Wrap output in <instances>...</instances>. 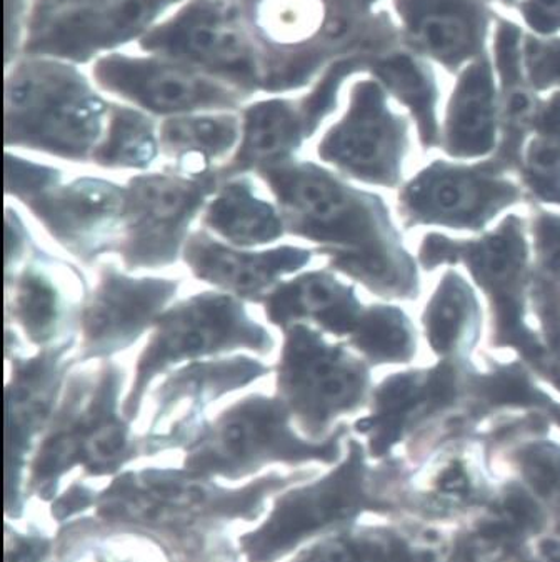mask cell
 <instances>
[{
	"label": "cell",
	"mask_w": 560,
	"mask_h": 562,
	"mask_svg": "<svg viewBox=\"0 0 560 562\" xmlns=\"http://www.w3.org/2000/svg\"><path fill=\"white\" fill-rule=\"evenodd\" d=\"M127 372L114 359L76 366L67 375L56 413L34 462V477L49 484L80 462L92 472L114 471L137 452L124 416Z\"/></svg>",
	"instance_id": "277c9868"
},
{
	"label": "cell",
	"mask_w": 560,
	"mask_h": 562,
	"mask_svg": "<svg viewBox=\"0 0 560 562\" xmlns=\"http://www.w3.org/2000/svg\"><path fill=\"white\" fill-rule=\"evenodd\" d=\"M312 259L314 250L292 244L239 249L222 243L204 227L191 234L182 252V262L194 279L253 304H262L280 282L304 271Z\"/></svg>",
	"instance_id": "2e32d148"
},
{
	"label": "cell",
	"mask_w": 560,
	"mask_h": 562,
	"mask_svg": "<svg viewBox=\"0 0 560 562\" xmlns=\"http://www.w3.org/2000/svg\"><path fill=\"white\" fill-rule=\"evenodd\" d=\"M299 562H360L352 548L343 541L325 542L312 549Z\"/></svg>",
	"instance_id": "1f68e13d"
},
{
	"label": "cell",
	"mask_w": 560,
	"mask_h": 562,
	"mask_svg": "<svg viewBox=\"0 0 560 562\" xmlns=\"http://www.w3.org/2000/svg\"><path fill=\"white\" fill-rule=\"evenodd\" d=\"M89 289L77 266L35 244L24 265L5 276V326L35 351L79 337L80 307Z\"/></svg>",
	"instance_id": "30bf717a"
},
{
	"label": "cell",
	"mask_w": 560,
	"mask_h": 562,
	"mask_svg": "<svg viewBox=\"0 0 560 562\" xmlns=\"http://www.w3.org/2000/svg\"><path fill=\"white\" fill-rule=\"evenodd\" d=\"M288 406L276 394L250 393L205 423L187 451L194 474L236 477L267 462L333 461L337 439L317 445L295 435Z\"/></svg>",
	"instance_id": "52a82bcc"
},
{
	"label": "cell",
	"mask_w": 560,
	"mask_h": 562,
	"mask_svg": "<svg viewBox=\"0 0 560 562\" xmlns=\"http://www.w3.org/2000/svg\"><path fill=\"white\" fill-rule=\"evenodd\" d=\"M153 53L177 57L225 77L244 91L264 89L256 47L227 0H194L173 21L144 37Z\"/></svg>",
	"instance_id": "4fadbf2b"
},
{
	"label": "cell",
	"mask_w": 560,
	"mask_h": 562,
	"mask_svg": "<svg viewBox=\"0 0 560 562\" xmlns=\"http://www.w3.org/2000/svg\"><path fill=\"white\" fill-rule=\"evenodd\" d=\"M202 227L239 249L272 246L288 236L279 205L262 198L249 176L221 182L202 212Z\"/></svg>",
	"instance_id": "7402d4cb"
},
{
	"label": "cell",
	"mask_w": 560,
	"mask_h": 562,
	"mask_svg": "<svg viewBox=\"0 0 560 562\" xmlns=\"http://www.w3.org/2000/svg\"><path fill=\"white\" fill-rule=\"evenodd\" d=\"M109 111L111 104L72 67L53 60L22 64L5 83V149L90 162L104 137Z\"/></svg>",
	"instance_id": "7a4b0ae2"
},
{
	"label": "cell",
	"mask_w": 560,
	"mask_h": 562,
	"mask_svg": "<svg viewBox=\"0 0 560 562\" xmlns=\"http://www.w3.org/2000/svg\"><path fill=\"white\" fill-rule=\"evenodd\" d=\"M219 169L189 175L166 166L125 184L121 236L114 256L127 272L163 271L182 261L192 223L217 192Z\"/></svg>",
	"instance_id": "8992f818"
},
{
	"label": "cell",
	"mask_w": 560,
	"mask_h": 562,
	"mask_svg": "<svg viewBox=\"0 0 560 562\" xmlns=\"http://www.w3.org/2000/svg\"><path fill=\"white\" fill-rule=\"evenodd\" d=\"M352 342L376 361H394L407 351L408 334L397 313L373 307L360 316Z\"/></svg>",
	"instance_id": "4316f807"
},
{
	"label": "cell",
	"mask_w": 560,
	"mask_h": 562,
	"mask_svg": "<svg viewBox=\"0 0 560 562\" xmlns=\"http://www.w3.org/2000/svg\"><path fill=\"white\" fill-rule=\"evenodd\" d=\"M354 469L356 462L350 461L317 486L294 491L280 501L267 525L244 539L250 561H273L305 536L349 513Z\"/></svg>",
	"instance_id": "ffe728a7"
},
{
	"label": "cell",
	"mask_w": 560,
	"mask_h": 562,
	"mask_svg": "<svg viewBox=\"0 0 560 562\" xmlns=\"http://www.w3.org/2000/svg\"><path fill=\"white\" fill-rule=\"evenodd\" d=\"M376 74L397 98L411 104L429 139L434 133L433 105L436 88L427 67L411 56H392L378 64Z\"/></svg>",
	"instance_id": "484cf974"
},
{
	"label": "cell",
	"mask_w": 560,
	"mask_h": 562,
	"mask_svg": "<svg viewBox=\"0 0 560 562\" xmlns=\"http://www.w3.org/2000/svg\"><path fill=\"white\" fill-rule=\"evenodd\" d=\"M35 244L37 243L32 239L21 212L18 207L5 204V276L12 274L24 265Z\"/></svg>",
	"instance_id": "f546056e"
},
{
	"label": "cell",
	"mask_w": 560,
	"mask_h": 562,
	"mask_svg": "<svg viewBox=\"0 0 560 562\" xmlns=\"http://www.w3.org/2000/svg\"><path fill=\"white\" fill-rule=\"evenodd\" d=\"M176 2L179 0H102L64 9L35 24L29 50L80 63L143 34Z\"/></svg>",
	"instance_id": "e0dca14e"
},
{
	"label": "cell",
	"mask_w": 560,
	"mask_h": 562,
	"mask_svg": "<svg viewBox=\"0 0 560 562\" xmlns=\"http://www.w3.org/2000/svg\"><path fill=\"white\" fill-rule=\"evenodd\" d=\"M495 83L491 59L482 54L457 80L447 114V139L459 156H479L494 144Z\"/></svg>",
	"instance_id": "cb8c5ba5"
},
{
	"label": "cell",
	"mask_w": 560,
	"mask_h": 562,
	"mask_svg": "<svg viewBox=\"0 0 560 562\" xmlns=\"http://www.w3.org/2000/svg\"><path fill=\"white\" fill-rule=\"evenodd\" d=\"M404 127L373 80L356 83L346 115L322 137L318 159L360 181L388 182L402 149Z\"/></svg>",
	"instance_id": "9a60e30c"
},
{
	"label": "cell",
	"mask_w": 560,
	"mask_h": 562,
	"mask_svg": "<svg viewBox=\"0 0 560 562\" xmlns=\"http://www.w3.org/2000/svg\"><path fill=\"white\" fill-rule=\"evenodd\" d=\"M240 136L243 119L234 114L176 115L160 124V153L172 169L202 175L228 162Z\"/></svg>",
	"instance_id": "603a6c76"
},
{
	"label": "cell",
	"mask_w": 560,
	"mask_h": 562,
	"mask_svg": "<svg viewBox=\"0 0 560 562\" xmlns=\"http://www.w3.org/2000/svg\"><path fill=\"white\" fill-rule=\"evenodd\" d=\"M160 153L159 128L137 109L111 105L108 127L90 162L108 170L147 172Z\"/></svg>",
	"instance_id": "d4e9b609"
},
{
	"label": "cell",
	"mask_w": 560,
	"mask_h": 562,
	"mask_svg": "<svg viewBox=\"0 0 560 562\" xmlns=\"http://www.w3.org/2000/svg\"><path fill=\"white\" fill-rule=\"evenodd\" d=\"M273 366L254 355H228L180 366L166 375L150 394L153 417L147 449L169 448L194 441L212 404L250 387L272 374Z\"/></svg>",
	"instance_id": "8fae6325"
},
{
	"label": "cell",
	"mask_w": 560,
	"mask_h": 562,
	"mask_svg": "<svg viewBox=\"0 0 560 562\" xmlns=\"http://www.w3.org/2000/svg\"><path fill=\"white\" fill-rule=\"evenodd\" d=\"M479 188L471 179L436 176V178L426 179L418 188H414L415 191L412 194L415 195V202H421L424 209H434L446 215H463L466 220H471L481 211L479 205L471 202V191Z\"/></svg>",
	"instance_id": "83f0119b"
},
{
	"label": "cell",
	"mask_w": 560,
	"mask_h": 562,
	"mask_svg": "<svg viewBox=\"0 0 560 562\" xmlns=\"http://www.w3.org/2000/svg\"><path fill=\"white\" fill-rule=\"evenodd\" d=\"M394 9L408 46L446 69H463L484 54V0H394Z\"/></svg>",
	"instance_id": "ac0fdd59"
},
{
	"label": "cell",
	"mask_w": 560,
	"mask_h": 562,
	"mask_svg": "<svg viewBox=\"0 0 560 562\" xmlns=\"http://www.w3.org/2000/svg\"><path fill=\"white\" fill-rule=\"evenodd\" d=\"M180 285V279L135 278L114 262L99 265L98 281L80 307L76 364L111 361L128 351L172 306Z\"/></svg>",
	"instance_id": "9c48e42d"
},
{
	"label": "cell",
	"mask_w": 560,
	"mask_h": 562,
	"mask_svg": "<svg viewBox=\"0 0 560 562\" xmlns=\"http://www.w3.org/2000/svg\"><path fill=\"white\" fill-rule=\"evenodd\" d=\"M260 306L280 333L294 324H315L334 336H352L362 316L352 289L322 269L280 282Z\"/></svg>",
	"instance_id": "44dd1931"
},
{
	"label": "cell",
	"mask_w": 560,
	"mask_h": 562,
	"mask_svg": "<svg viewBox=\"0 0 560 562\" xmlns=\"http://www.w3.org/2000/svg\"><path fill=\"white\" fill-rule=\"evenodd\" d=\"M501 2H504V4H512V2H514V0H501Z\"/></svg>",
	"instance_id": "d590c367"
},
{
	"label": "cell",
	"mask_w": 560,
	"mask_h": 562,
	"mask_svg": "<svg viewBox=\"0 0 560 562\" xmlns=\"http://www.w3.org/2000/svg\"><path fill=\"white\" fill-rule=\"evenodd\" d=\"M277 340L247 311L246 302L221 291H204L173 302L150 330L146 348L138 355L122 411L135 420L159 375L202 359L239 355L267 358Z\"/></svg>",
	"instance_id": "3957f363"
},
{
	"label": "cell",
	"mask_w": 560,
	"mask_h": 562,
	"mask_svg": "<svg viewBox=\"0 0 560 562\" xmlns=\"http://www.w3.org/2000/svg\"><path fill=\"white\" fill-rule=\"evenodd\" d=\"M77 346L79 337H72L53 348L37 349L27 355L21 334L12 327H5L9 481L19 477L32 442L49 427L67 375L77 366Z\"/></svg>",
	"instance_id": "7c38bea8"
},
{
	"label": "cell",
	"mask_w": 560,
	"mask_h": 562,
	"mask_svg": "<svg viewBox=\"0 0 560 562\" xmlns=\"http://www.w3.org/2000/svg\"><path fill=\"white\" fill-rule=\"evenodd\" d=\"M282 334L273 394L288 406L301 432L311 439L324 438L337 417L359 406L366 371L311 324H294Z\"/></svg>",
	"instance_id": "ba28073f"
},
{
	"label": "cell",
	"mask_w": 560,
	"mask_h": 562,
	"mask_svg": "<svg viewBox=\"0 0 560 562\" xmlns=\"http://www.w3.org/2000/svg\"><path fill=\"white\" fill-rule=\"evenodd\" d=\"M99 86L154 115L232 111L246 92L227 88L180 63L108 56L93 66Z\"/></svg>",
	"instance_id": "5bb4252c"
},
{
	"label": "cell",
	"mask_w": 560,
	"mask_h": 562,
	"mask_svg": "<svg viewBox=\"0 0 560 562\" xmlns=\"http://www.w3.org/2000/svg\"><path fill=\"white\" fill-rule=\"evenodd\" d=\"M519 12L534 34L549 37L560 32V0H520Z\"/></svg>",
	"instance_id": "4dcf8cb0"
},
{
	"label": "cell",
	"mask_w": 560,
	"mask_h": 562,
	"mask_svg": "<svg viewBox=\"0 0 560 562\" xmlns=\"http://www.w3.org/2000/svg\"><path fill=\"white\" fill-rule=\"evenodd\" d=\"M93 2H102V0H38V4L42 5V15L49 14L54 8L60 9L66 5L77 8V5L93 4Z\"/></svg>",
	"instance_id": "836d02e7"
},
{
	"label": "cell",
	"mask_w": 560,
	"mask_h": 562,
	"mask_svg": "<svg viewBox=\"0 0 560 562\" xmlns=\"http://www.w3.org/2000/svg\"><path fill=\"white\" fill-rule=\"evenodd\" d=\"M436 306L429 313L430 342L437 351L450 349L459 336L463 319V294L459 285L446 284L436 299Z\"/></svg>",
	"instance_id": "f1b7e54d"
},
{
	"label": "cell",
	"mask_w": 560,
	"mask_h": 562,
	"mask_svg": "<svg viewBox=\"0 0 560 562\" xmlns=\"http://www.w3.org/2000/svg\"><path fill=\"white\" fill-rule=\"evenodd\" d=\"M19 5V0H8V8H11L9 9L8 11V15L11 14V11H18V8Z\"/></svg>",
	"instance_id": "e575fe53"
},
{
	"label": "cell",
	"mask_w": 560,
	"mask_h": 562,
	"mask_svg": "<svg viewBox=\"0 0 560 562\" xmlns=\"http://www.w3.org/2000/svg\"><path fill=\"white\" fill-rule=\"evenodd\" d=\"M284 217L288 236L315 244L334 268L367 284L389 285L392 266L378 205L311 160L257 172Z\"/></svg>",
	"instance_id": "6da1fadb"
},
{
	"label": "cell",
	"mask_w": 560,
	"mask_h": 562,
	"mask_svg": "<svg viewBox=\"0 0 560 562\" xmlns=\"http://www.w3.org/2000/svg\"><path fill=\"white\" fill-rule=\"evenodd\" d=\"M530 159L540 169H550L560 162V146L556 140H544L536 144L530 153Z\"/></svg>",
	"instance_id": "d6a6232c"
},
{
	"label": "cell",
	"mask_w": 560,
	"mask_h": 562,
	"mask_svg": "<svg viewBox=\"0 0 560 562\" xmlns=\"http://www.w3.org/2000/svg\"><path fill=\"white\" fill-rule=\"evenodd\" d=\"M5 195L24 205L67 256L92 268L114 254L121 236L125 186L101 176L64 179V172L5 153Z\"/></svg>",
	"instance_id": "5b68a950"
},
{
	"label": "cell",
	"mask_w": 560,
	"mask_h": 562,
	"mask_svg": "<svg viewBox=\"0 0 560 562\" xmlns=\"http://www.w3.org/2000/svg\"><path fill=\"white\" fill-rule=\"evenodd\" d=\"M321 122L309 98L256 102L244 111L239 147L219 167L222 181L291 162Z\"/></svg>",
	"instance_id": "d6986e66"
}]
</instances>
